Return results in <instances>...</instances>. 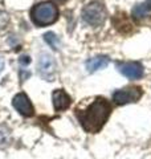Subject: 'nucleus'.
<instances>
[{"mask_svg": "<svg viewBox=\"0 0 151 159\" xmlns=\"http://www.w3.org/2000/svg\"><path fill=\"white\" fill-rule=\"evenodd\" d=\"M112 113V105L108 99L103 97H97L94 101L85 109H76V116H77L80 123L85 131L95 134L98 133Z\"/></svg>", "mask_w": 151, "mask_h": 159, "instance_id": "obj_1", "label": "nucleus"}, {"mask_svg": "<svg viewBox=\"0 0 151 159\" xmlns=\"http://www.w3.org/2000/svg\"><path fill=\"white\" fill-rule=\"evenodd\" d=\"M32 21L39 27H47L58 19V9L53 3L44 2L34 6L31 11Z\"/></svg>", "mask_w": 151, "mask_h": 159, "instance_id": "obj_2", "label": "nucleus"}, {"mask_svg": "<svg viewBox=\"0 0 151 159\" xmlns=\"http://www.w3.org/2000/svg\"><path fill=\"white\" fill-rule=\"evenodd\" d=\"M105 19H106V12H105L103 6L98 2L89 3L82 9V20L92 27L102 25Z\"/></svg>", "mask_w": 151, "mask_h": 159, "instance_id": "obj_3", "label": "nucleus"}, {"mask_svg": "<svg viewBox=\"0 0 151 159\" xmlns=\"http://www.w3.org/2000/svg\"><path fill=\"white\" fill-rule=\"evenodd\" d=\"M143 94V90L139 86H127L123 89L114 92L113 94V101L117 105H126V103L137 102L140 99Z\"/></svg>", "mask_w": 151, "mask_h": 159, "instance_id": "obj_4", "label": "nucleus"}, {"mask_svg": "<svg viewBox=\"0 0 151 159\" xmlns=\"http://www.w3.org/2000/svg\"><path fill=\"white\" fill-rule=\"evenodd\" d=\"M37 69H39V74L41 76L44 80L47 81H53L56 77V61L52 54L49 53H41L39 57V62H37Z\"/></svg>", "mask_w": 151, "mask_h": 159, "instance_id": "obj_5", "label": "nucleus"}, {"mask_svg": "<svg viewBox=\"0 0 151 159\" xmlns=\"http://www.w3.org/2000/svg\"><path fill=\"white\" fill-rule=\"evenodd\" d=\"M12 105H13L15 109H16V111H19L24 117H32L33 113H34L32 102L29 101L27 94H24V93H19L13 97Z\"/></svg>", "mask_w": 151, "mask_h": 159, "instance_id": "obj_6", "label": "nucleus"}, {"mask_svg": "<svg viewBox=\"0 0 151 159\" xmlns=\"http://www.w3.org/2000/svg\"><path fill=\"white\" fill-rule=\"evenodd\" d=\"M119 73L130 80H138L143 77V66L139 62H123L118 65Z\"/></svg>", "mask_w": 151, "mask_h": 159, "instance_id": "obj_7", "label": "nucleus"}, {"mask_svg": "<svg viewBox=\"0 0 151 159\" xmlns=\"http://www.w3.org/2000/svg\"><path fill=\"white\" fill-rule=\"evenodd\" d=\"M52 99H53V106L56 111H62L66 110L72 103V98L69 97V94L62 90V89H57L54 90L52 94Z\"/></svg>", "mask_w": 151, "mask_h": 159, "instance_id": "obj_8", "label": "nucleus"}, {"mask_svg": "<svg viewBox=\"0 0 151 159\" xmlns=\"http://www.w3.org/2000/svg\"><path fill=\"white\" fill-rule=\"evenodd\" d=\"M109 57L106 56H95V57H92L89 58L86 61V69L89 73H94L99 70V69H105L108 65H109Z\"/></svg>", "mask_w": 151, "mask_h": 159, "instance_id": "obj_9", "label": "nucleus"}, {"mask_svg": "<svg viewBox=\"0 0 151 159\" xmlns=\"http://www.w3.org/2000/svg\"><path fill=\"white\" fill-rule=\"evenodd\" d=\"M133 16L135 19H144L147 17L151 13V0H144L143 3H139L137 4L134 8H133Z\"/></svg>", "mask_w": 151, "mask_h": 159, "instance_id": "obj_10", "label": "nucleus"}, {"mask_svg": "<svg viewBox=\"0 0 151 159\" xmlns=\"http://www.w3.org/2000/svg\"><path fill=\"white\" fill-rule=\"evenodd\" d=\"M44 40L50 48L54 49V51H57V49H60V47H61V41H60L58 36L56 33H53V32L45 33L44 34Z\"/></svg>", "mask_w": 151, "mask_h": 159, "instance_id": "obj_11", "label": "nucleus"}, {"mask_svg": "<svg viewBox=\"0 0 151 159\" xmlns=\"http://www.w3.org/2000/svg\"><path fill=\"white\" fill-rule=\"evenodd\" d=\"M11 139V130L6 125H0V146L8 145Z\"/></svg>", "mask_w": 151, "mask_h": 159, "instance_id": "obj_12", "label": "nucleus"}, {"mask_svg": "<svg viewBox=\"0 0 151 159\" xmlns=\"http://www.w3.org/2000/svg\"><path fill=\"white\" fill-rule=\"evenodd\" d=\"M3 68H4V61H3V58L0 57V72L3 70Z\"/></svg>", "mask_w": 151, "mask_h": 159, "instance_id": "obj_13", "label": "nucleus"}, {"mask_svg": "<svg viewBox=\"0 0 151 159\" xmlns=\"http://www.w3.org/2000/svg\"><path fill=\"white\" fill-rule=\"evenodd\" d=\"M54 2H57V3H65L66 0H54Z\"/></svg>", "mask_w": 151, "mask_h": 159, "instance_id": "obj_14", "label": "nucleus"}]
</instances>
